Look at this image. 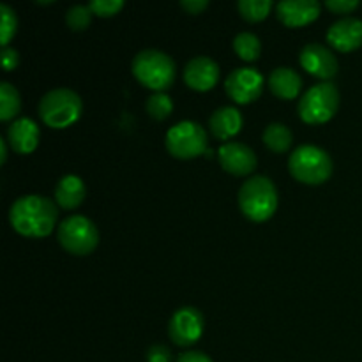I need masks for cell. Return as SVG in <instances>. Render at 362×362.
I'll return each instance as SVG.
<instances>
[{"label":"cell","mask_w":362,"mask_h":362,"mask_svg":"<svg viewBox=\"0 0 362 362\" xmlns=\"http://www.w3.org/2000/svg\"><path fill=\"white\" fill-rule=\"evenodd\" d=\"M7 141L18 154H30L39 144V127L28 117H20L7 129Z\"/></svg>","instance_id":"obj_16"},{"label":"cell","mask_w":362,"mask_h":362,"mask_svg":"<svg viewBox=\"0 0 362 362\" xmlns=\"http://www.w3.org/2000/svg\"><path fill=\"white\" fill-rule=\"evenodd\" d=\"M204 332V317L193 306L179 308L168 322V336L175 345L187 346L198 341Z\"/></svg>","instance_id":"obj_10"},{"label":"cell","mask_w":362,"mask_h":362,"mask_svg":"<svg viewBox=\"0 0 362 362\" xmlns=\"http://www.w3.org/2000/svg\"><path fill=\"white\" fill-rule=\"evenodd\" d=\"M20 92L9 81L0 83V120H11L20 113Z\"/></svg>","instance_id":"obj_21"},{"label":"cell","mask_w":362,"mask_h":362,"mask_svg":"<svg viewBox=\"0 0 362 362\" xmlns=\"http://www.w3.org/2000/svg\"><path fill=\"white\" fill-rule=\"evenodd\" d=\"M92 14L94 13L90 11V7L83 6V4L71 6L66 13L67 27L73 28V30H85L90 25Z\"/></svg>","instance_id":"obj_25"},{"label":"cell","mask_w":362,"mask_h":362,"mask_svg":"<svg viewBox=\"0 0 362 362\" xmlns=\"http://www.w3.org/2000/svg\"><path fill=\"white\" fill-rule=\"evenodd\" d=\"M209 0H180V7L186 9L189 14H198L207 9Z\"/></svg>","instance_id":"obj_31"},{"label":"cell","mask_w":362,"mask_h":362,"mask_svg":"<svg viewBox=\"0 0 362 362\" xmlns=\"http://www.w3.org/2000/svg\"><path fill=\"white\" fill-rule=\"evenodd\" d=\"M85 182L78 175H64L55 186V202L62 209H76L85 200Z\"/></svg>","instance_id":"obj_19"},{"label":"cell","mask_w":362,"mask_h":362,"mask_svg":"<svg viewBox=\"0 0 362 362\" xmlns=\"http://www.w3.org/2000/svg\"><path fill=\"white\" fill-rule=\"evenodd\" d=\"M81 108H83V105H81L80 95L66 87L46 92L37 106L42 122L49 127H55V129H62V127L76 122Z\"/></svg>","instance_id":"obj_5"},{"label":"cell","mask_w":362,"mask_h":362,"mask_svg":"<svg viewBox=\"0 0 362 362\" xmlns=\"http://www.w3.org/2000/svg\"><path fill=\"white\" fill-rule=\"evenodd\" d=\"M322 11L318 0H281L276 6V14L286 27H303L317 20Z\"/></svg>","instance_id":"obj_15"},{"label":"cell","mask_w":362,"mask_h":362,"mask_svg":"<svg viewBox=\"0 0 362 362\" xmlns=\"http://www.w3.org/2000/svg\"><path fill=\"white\" fill-rule=\"evenodd\" d=\"M339 106V90L331 81H322L304 92L299 101V115L308 124L327 122Z\"/></svg>","instance_id":"obj_6"},{"label":"cell","mask_w":362,"mask_h":362,"mask_svg":"<svg viewBox=\"0 0 362 362\" xmlns=\"http://www.w3.org/2000/svg\"><path fill=\"white\" fill-rule=\"evenodd\" d=\"M145 108H147V113L152 119L165 120L166 117L172 113L173 101L168 94H165V92H154V94H151L147 98Z\"/></svg>","instance_id":"obj_24"},{"label":"cell","mask_w":362,"mask_h":362,"mask_svg":"<svg viewBox=\"0 0 362 362\" xmlns=\"http://www.w3.org/2000/svg\"><path fill=\"white\" fill-rule=\"evenodd\" d=\"M177 362H212L209 356H205L204 352H197V350H191V352L180 354Z\"/></svg>","instance_id":"obj_32"},{"label":"cell","mask_w":362,"mask_h":362,"mask_svg":"<svg viewBox=\"0 0 362 362\" xmlns=\"http://www.w3.org/2000/svg\"><path fill=\"white\" fill-rule=\"evenodd\" d=\"M0 20H2V25H0V39H2V46H9L7 42L11 41L14 34H16L18 27V18L16 13L11 6L7 4H0Z\"/></svg>","instance_id":"obj_26"},{"label":"cell","mask_w":362,"mask_h":362,"mask_svg":"<svg viewBox=\"0 0 362 362\" xmlns=\"http://www.w3.org/2000/svg\"><path fill=\"white\" fill-rule=\"evenodd\" d=\"M239 207L251 221H265L278 209V189L265 175L247 179L239 189Z\"/></svg>","instance_id":"obj_3"},{"label":"cell","mask_w":362,"mask_h":362,"mask_svg":"<svg viewBox=\"0 0 362 362\" xmlns=\"http://www.w3.org/2000/svg\"><path fill=\"white\" fill-rule=\"evenodd\" d=\"M293 141V134L285 124L272 122L264 129V144L272 152L288 151Z\"/></svg>","instance_id":"obj_20"},{"label":"cell","mask_w":362,"mask_h":362,"mask_svg":"<svg viewBox=\"0 0 362 362\" xmlns=\"http://www.w3.org/2000/svg\"><path fill=\"white\" fill-rule=\"evenodd\" d=\"M165 145L177 159H191L207 152V133L194 120H180L166 133Z\"/></svg>","instance_id":"obj_8"},{"label":"cell","mask_w":362,"mask_h":362,"mask_svg":"<svg viewBox=\"0 0 362 362\" xmlns=\"http://www.w3.org/2000/svg\"><path fill=\"white\" fill-rule=\"evenodd\" d=\"M57 204L41 194H25L11 204L9 221L18 233L25 237H46L57 223Z\"/></svg>","instance_id":"obj_1"},{"label":"cell","mask_w":362,"mask_h":362,"mask_svg":"<svg viewBox=\"0 0 362 362\" xmlns=\"http://www.w3.org/2000/svg\"><path fill=\"white\" fill-rule=\"evenodd\" d=\"M300 66L313 76L331 80L338 73V59L322 42H308L299 53Z\"/></svg>","instance_id":"obj_11"},{"label":"cell","mask_w":362,"mask_h":362,"mask_svg":"<svg viewBox=\"0 0 362 362\" xmlns=\"http://www.w3.org/2000/svg\"><path fill=\"white\" fill-rule=\"evenodd\" d=\"M269 87L272 94L281 99H293L300 92L303 78L292 67H276L269 76Z\"/></svg>","instance_id":"obj_18"},{"label":"cell","mask_w":362,"mask_h":362,"mask_svg":"<svg viewBox=\"0 0 362 362\" xmlns=\"http://www.w3.org/2000/svg\"><path fill=\"white\" fill-rule=\"evenodd\" d=\"M219 80V66L211 57H193L184 67V81L194 90H209Z\"/></svg>","instance_id":"obj_14"},{"label":"cell","mask_w":362,"mask_h":362,"mask_svg":"<svg viewBox=\"0 0 362 362\" xmlns=\"http://www.w3.org/2000/svg\"><path fill=\"white\" fill-rule=\"evenodd\" d=\"M6 159H7V144L6 140L0 138V163H6Z\"/></svg>","instance_id":"obj_33"},{"label":"cell","mask_w":362,"mask_h":362,"mask_svg":"<svg viewBox=\"0 0 362 362\" xmlns=\"http://www.w3.org/2000/svg\"><path fill=\"white\" fill-rule=\"evenodd\" d=\"M131 69L136 80L156 92H163L175 80V62L168 53L147 48L133 57Z\"/></svg>","instance_id":"obj_2"},{"label":"cell","mask_w":362,"mask_h":362,"mask_svg":"<svg viewBox=\"0 0 362 362\" xmlns=\"http://www.w3.org/2000/svg\"><path fill=\"white\" fill-rule=\"evenodd\" d=\"M218 154L223 170L233 173V175H247L257 166L255 151L250 145L240 144V141H228V144L221 145Z\"/></svg>","instance_id":"obj_12"},{"label":"cell","mask_w":362,"mask_h":362,"mask_svg":"<svg viewBox=\"0 0 362 362\" xmlns=\"http://www.w3.org/2000/svg\"><path fill=\"white\" fill-rule=\"evenodd\" d=\"M20 62V57H18V52L13 48V46H4L2 48V64L6 71H13L14 67Z\"/></svg>","instance_id":"obj_30"},{"label":"cell","mask_w":362,"mask_h":362,"mask_svg":"<svg viewBox=\"0 0 362 362\" xmlns=\"http://www.w3.org/2000/svg\"><path fill=\"white\" fill-rule=\"evenodd\" d=\"M172 352L165 345H152L147 350V362H170Z\"/></svg>","instance_id":"obj_28"},{"label":"cell","mask_w":362,"mask_h":362,"mask_svg":"<svg viewBox=\"0 0 362 362\" xmlns=\"http://www.w3.org/2000/svg\"><path fill=\"white\" fill-rule=\"evenodd\" d=\"M327 42L339 52H352L362 46V20L354 16L339 18L329 27Z\"/></svg>","instance_id":"obj_13"},{"label":"cell","mask_w":362,"mask_h":362,"mask_svg":"<svg viewBox=\"0 0 362 362\" xmlns=\"http://www.w3.org/2000/svg\"><path fill=\"white\" fill-rule=\"evenodd\" d=\"M359 4H361L359 0H327L325 6H327L331 11H334V13L345 14V13H350V11L357 9Z\"/></svg>","instance_id":"obj_29"},{"label":"cell","mask_w":362,"mask_h":362,"mask_svg":"<svg viewBox=\"0 0 362 362\" xmlns=\"http://www.w3.org/2000/svg\"><path fill=\"white\" fill-rule=\"evenodd\" d=\"M90 11L98 16H113V14L119 13L120 9L124 7V0H92L88 4Z\"/></svg>","instance_id":"obj_27"},{"label":"cell","mask_w":362,"mask_h":362,"mask_svg":"<svg viewBox=\"0 0 362 362\" xmlns=\"http://www.w3.org/2000/svg\"><path fill=\"white\" fill-rule=\"evenodd\" d=\"M272 7V0H239L237 9L240 16L247 21H260L269 14Z\"/></svg>","instance_id":"obj_23"},{"label":"cell","mask_w":362,"mask_h":362,"mask_svg":"<svg viewBox=\"0 0 362 362\" xmlns=\"http://www.w3.org/2000/svg\"><path fill=\"white\" fill-rule=\"evenodd\" d=\"M233 49L244 60H257L262 52V42L253 32H239L233 39Z\"/></svg>","instance_id":"obj_22"},{"label":"cell","mask_w":362,"mask_h":362,"mask_svg":"<svg viewBox=\"0 0 362 362\" xmlns=\"http://www.w3.org/2000/svg\"><path fill=\"white\" fill-rule=\"evenodd\" d=\"M209 127L216 138L228 140V138L235 136L243 127V115L235 106H221L211 115Z\"/></svg>","instance_id":"obj_17"},{"label":"cell","mask_w":362,"mask_h":362,"mask_svg":"<svg viewBox=\"0 0 362 362\" xmlns=\"http://www.w3.org/2000/svg\"><path fill=\"white\" fill-rule=\"evenodd\" d=\"M57 235H59L60 246L69 251L71 255H78V257L92 253L99 244L98 226L90 219L80 214L64 219L59 225Z\"/></svg>","instance_id":"obj_7"},{"label":"cell","mask_w":362,"mask_h":362,"mask_svg":"<svg viewBox=\"0 0 362 362\" xmlns=\"http://www.w3.org/2000/svg\"><path fill=\"white\" fill-rule=\"evenodd\" d=\"M264 81V74L255 67H237L226 76L225 90L233 101L246 105L260 98Z\"/></svg>","instance_id":"obj_9"},{"label":"cell","mask_w":362,"mask_h":362,"mask_svg":"<svg viewBox=\"0 0 362 362\" xmlns=\"http://www.w3.org/2000/svg\"><path fill=\"white\" fill-rule=\"evenodd\" d=\"M288 170L293 179L303 184L325 182L332 173V159L318 145H299L288 158Z\"/></svg>","instance_id":"obj_4"}]
</instances>
